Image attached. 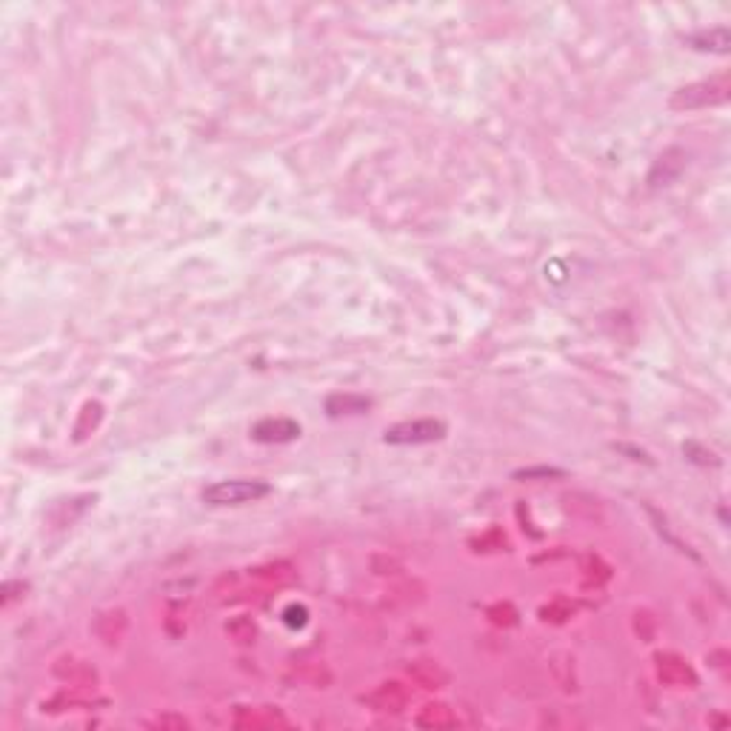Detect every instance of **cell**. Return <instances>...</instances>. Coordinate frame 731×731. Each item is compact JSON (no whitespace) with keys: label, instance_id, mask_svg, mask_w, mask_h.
<instances>
[{"label":"cell","instance_id":"cell-1","mask_svg":"<svg viewBox=\"0 0 731 731\" xmlns=\"http://www.w3.org/2000/svg\"><path fill=\"white\" fill-rule=\"evenodd\" d=\"M272 492L269 483L263 480H221V483H212L204 489V503L209 506H243V503H255L260 497H266Z\"/></svg>","mask_w":731,"mask_h":731},{"label":"cell","instance_id":"cell-2","mask_svg":"<svg viewBox=\"0 0 731 731\" xmlns=\"http://www.w3.org/2000/svg\"><path fill=\"white\" fill-rule=\"evenodd\" d=\"M446 434V426L440 420H412V423H397L386 429V443L392 446H417V443H434Z\"/></svg>","mask_w":731,"mask_h":731},{"label":"cell","instance_id":"cell-3","mask_svg":"<svg viewBox=\"0 0 731 731\" xmlns=\"http://www.w3.org/2000/svg\"><path fill=\"white\" fill-rule=\"evenodd\" d=\"M252 438L257 443H289L294 438H300V426L294 423V420H286V417H269V420H260L252 429Z\"/></svg>","mask_w":731,"mask_h":731},{"label":"cell","instance_id":"cell-4","mask_svg":"<svg viewBox=\"0 0 731 731\" xmlns=\"http://www.w3.org/2000/svg\"><path fill=\"white\" fill-rule=\"evenodd\" d=\"M371 406L369 397H361V395H332L326 400V412L332 417H340V414H363L366 409Z\"/></svg>","mask_w":731,"mask_h":731},{"label":"cell","instance_id":"cell-5","mask_svg":"<svg viewBox=\"0 0 731 731\" xmlns=\"http://www.w3.org/2000/svg\"><path fill=\"white\" fill-rule=\"evenodd\" d=\"M689 43H694V49L728 52L731 38H728V29H714V32H700V35L689 38Z\"/></svg>","mask_w":731,"mask_h":731}]
</instances>
